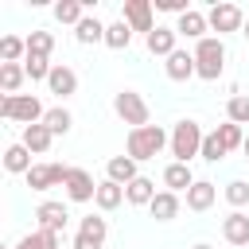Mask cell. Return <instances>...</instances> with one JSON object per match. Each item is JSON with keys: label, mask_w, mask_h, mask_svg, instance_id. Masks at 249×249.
I'll return each mask as SVG.
<instances>
[{"label": "cell", "mask_w": 249, "mask_h": 249, "mask_svg": "<svg viewBox=\"0 0 249 249\" xmlns=\"http://www.w3.org/2000/svg\"><path fill=\"white\" fill-rule=\"evenodd\" d=\"M163 144H171V136L160 128V124H144V128H132L128 132V156L140 163V160H156L160 152H163Z\"/></svg>", "instance_id": "1"}, {"label": "cell", "mask_w": 249, "mask_h": 249, "mask_svg": "<svg viewBox=\"0 0 249 249\" xmlns=\"http://www.w3.org/2000/svg\"><path fill=\"white\" fill-rule=\"evenodd\" d=\"M0 117H8V121H19L23 128L27 124H39L43 117H47V109L39 105V97H31V93H4L0 97Z\"/></svg>", "instance_id": "2"}, {"label": "cell", "mask_w": 249, "mask_h": 249, "mask_svg": "<svg viewBox=\"0 0 249 249\" xmlns=\"http://www.w3.org/2000/svg\"><path fill=\"white\" fill-rule=\"evenodd\" d=\"M202 128L195 124V121H179L175 128H171V156H175V163H191L195 156H202Z\"/></svg>", "instance_id": "3"}, {"label": "cell", "mask_w": 249, "mask_h": 249, "mask_svg": "<svg viewBox=\"0 0 249 249\" xmlns=\"http://www.w3.org/2000/svg\"><path fill=\"white\" fill-rule=\"evenodd\" d=\"M195 70L206 82L222 78V70H226V47H222V39H210V35L198 39V47H195Z\"/></svg>", "instance_id": "4"}, {"label": "cell", "mask_w": 249, "mask_h": 249, "mask_svg": "<svg viewBox=\"0 0 249 249\" xmlns=\"http://www.w3.org/2000/svg\"><path fill=\"white\" fill-rule=\"evenodd\" d=\"M113 109H117V117H121L124 124H132V128H144V124H148V101H144L140 93H132V89H121V93L113 97Z\"/></svg>", "instance_id": "5"}, {"label": "cell", "mask_w": 249, "mask_h": 249, "mask_svg": "<svg viewBox=\"0 0 249 249\" xmlns=\"http://www.w3.org/2000/svg\"><path fill=\"white\" fill-rule=\"evenodd\" d=\"M206 23H210L218 35H226V31H241V27H245V16H241L237 4H214V8L206 12Z\"/></svg>", "instance_id": "6"}, {"label": "cell", "mask_w": 249, "mask_h": 249, "mask_svg": "<svg viewBox=\"0 0 249 249\" xmlns=\"http://www.w3.org/2000/svg\"><path fill=\"white\" fill-rule=\"evenodd\" d=\"M66 175H70V167H62V163H35L27 171V187L31 191H51V187L66 183Z\"/></svg>", "instance_id": "7"}, {"label": "cell", "mask_w": 249, "mask_h": 249, "mask_svg": "<svg viewBox=\"0 0 249 249\" xmlns=\"http://www.w3.org/2000/svg\"><path fill=\"white\" fill-rule=\"evenodd\" d=\"M62 187H66L70 202H89V198H97V183H93V175L82 171V167H70V175H66Z\"/></svg>", "instance_id": "8"}, {"label": "cell", "mask_w": 249, "mask_h": 249, "mask_svg": "<svg viewBox=\"0 0 249 249\" xmlns=\"http://www.w3.org/2000/svg\"><path fill=\"white\" fill-rule=\"evenodd\" d=\"M121 19L132 31H144V35L156 31V23H152V0H124V16Z\"/></svg>", "instance_id": "9"}, {"label": "cell", "mask_w": 249, "mask_h": 249, "mask_svg": "<svg viewBox=\"0 0 249 249\" xmlns=\"http://www.w3.org/2000/svg\"><path fill=\"white\" fill-rule=\"evenodd\" d=\"M51 140H54V132L39 121V124H27V128H23V140H19V144H23L31 156H43V152L51 148Z\"/></svg>", "instance_id": "10"}, {"label": "cell", "mask_w": 249, "mask_h": 249, "mask_svg": "<svg viewBox=\"0 0 249 249\" xmlns=\"http://www.w3.org/2000/svg\"><path fill=\"white\" fill-rule=\"evenodd\" d=\"M35 218H39V230H51V233H58V230H66V206L62 202H43L39 210H35Z\"/></svg>", "instance_id": "11"}, {"label": "cell", "mask_w": 249, "mask_h": 249, "mask_svg": "<svg viewBox=\"0 0 249 249\" xmlns=\"http://www.w3.org/2000/svg\"><path fill=\"white\" fill-rule=\"evenodd\" d=\"M222 237H226L230 245H249V214L233 210V214L222 222Z\"/></svg>", "instance_id": "12"}, {"label": "cell", "mask_w": 249, "mask_h": 249, "mask_svg": "<svg viewBox=\"0 0 249 249\" xmlns=\"http://www.w3.org/2000/svg\"><path fill=\"white\" fill-rule=\"evenodd\" d=\"M47 89H51L54 97H70V93L78 89V74H74L70 66H54L51 78H47Z\"/></svg>", "instance_id": "13"}, {"label": "cell", "mask_w": 249, "mask_h": 249, "mask_svg": "<svg viewBox=\"0 0 249 249\" xmlns=\"http://www.w3.org/2000/svg\"><path fill=\"white\" fill-rule=\"evenodd\" d=\"M160 191H156V183L152 179H144V175H136L128 187H124V198L132 202V206H152V198H156Z\"/></svg>", "instance_id": "14"}, {"label": "cell", "mask_w": 249, "mask_h": 249, "mask_svg": "<svg viewBox=\"0 0 249 249\" xmlns=\"http://www.w3.org/2000/svg\"><path fill=\"white\" fill-rule=\"evenodd\" d=\"M214 198H218V187L206 183V179H195V187L187 191V206H191V210H210Z\"/></svg>", "instance_id": "15"}, {"label": "cell", "mask_w": 249, "mask_h": 249, "mask_svg": "<svg viewBox=\"0 0 249 249\" xmlns=\"http://www.w3.org/2000/svg\"><path fill=\"white\" fill-rule=\"evenodd\" d=\"M206 27H210V23H206V16H202L198 8H191V12H183V16H179V27H175V31H179V35H187V39H206Z\"/></svg>", "instance_id": "16"}, {"label": "cell", "mask_w": 249, "mask_h": 249, "mask_svg": "<svg viewBox=\"0 0 249 249\" xmlns=\"http://www.w3.org/2000/svg\"><path fill=\"white\" fill-rule=\"evenodd\" d=\"M175 35H179L175 27H156V31H152V35H144V39H148V51H152V54L171 58V54H175Z\"/></svg>", "instance_id": "17"}, {"label": "cell", "mask_w": 249, "mask_h": 249, "mask_svg": "<svg viewBox=\"0 0 249 249\" xmlns=\"http://www.w3.org/2000/svg\"><path fill=\"white\" fill-rule=\"evenodd\" d=\"M105 171H109V179H113V183L128 187V183L136 179V160H132V156H113V160L105 163Z\"/></svg>", "instance_id": "18"}, {"label": "cell", "mask_w": 249, "mask_h": 249, "mask_svg": "<svg viewBox=\"0 0 249 249\" xmlns=\"http://www.w3.org/2000/svg\"><path fill=\"white\" fill-rule=\"evenodd\" d=\"M163 183H167V191H191L195 187L191 163H167L163 167Z\"/></svg>", "instance_id": "19"}, {"label": "cell", "mask_w": 249, "mask_h": 249, "mask_svg": "<svg viewBox=\"0 0 249 249\" xmlns=\"http://www.w3.org/2000/svg\"><path fill=\"white\" fill-rule=\"evenodd\" d=\"M148 210H152V218H156V222H171V218L179 214V195H175V191H160V195L152 198V206H148Z\"/></svg>", "instance_id": "20"}, {"label": "cell", "mask_w": 249, "mask_h": 249, "mask_svg": "<svg viewBox=\"0 0 249 249\" xmlns=\"http://www.w3.org/2000/svg\"><path fill=\"white\" fill-rule=\"evenodd\" d=\"M191 74H198V70H195V54L175 51V54L167 58V78H171V82H187Z\"/></svg>", "instance_id": "21"}, {"label": "cell", "mask_w": 249, "mask_h": 249, "mask_svg": "<svg viewBox=\"0 0 249 249\" xmlns=\"http://www.w3.org/2000/svg\"><path fill=\"white\" fill-rule=\"evenodd\" d=\"M4 167H8L12 175H27L35 163H31V152H27L23 144H12V148L4 152Z\"/></svg>", "instance_id": "22"}, {"label": "cell", "mask_w": 249, "mask_h": 249, "mask_svg": "<svg viewBox=\"0 0 249 249\" xmlns=\"http://www.w3.org/2000/svg\"><path fill=\"white\" fill-rule=\"evenodd\" d=\"M101 210H117L121 202H124V187L121 183H113V179H105V183H97V198H93Z\"/></svg>", "instance_id": "23"}, {"label": "cell", "mask_w": 249, "mask_h": 249, "mask_svg": "<svg viewBox=\"0 0 249 249\" xmlns=\"http://www.w3.org/2000/svg\"><path fill=\"white\" fill-rule=\"evenodd\" d=\"M74 39L78 43H105V23L97 16H86L78 27H74Z\"/></svg>", "instance_id": "24"}, {"label": "cell", "mask_w": 249, "mask_h": 249, "mask_svg": "<svg viewBox=\"0 0 249 249\" xmlns=\"http://www.w3.org/2000/svg\"><path fill=\"white\" fill-rule=\"evenodd\" d=\"M23 78H27V70H23L19 62H0V89H4V93L16 97V89H19Z\"/></svg>", "instance_id": "25"}, {"label": "cell", "mask_w": 249, "mask_h": 249, "mask_svg": "<svg viewBox=\"0 0 249 249\" xmlns=\"http://www.w3.org/2000/svg\"><path fill=\"white\" fill-rule=\"evenodd\" d=\"M132 43V27L124 23V19H117V23H109L105 27V47H113V51H124Z\"/></svg>", "instance_id": "26"}, {"label": "cell", "mask_w": 249, "mask_h": 249, "mask_svg": "<svg viewBox=\"0 0 249 249\" xmlns=\"http://www.w3.org/2000/svg\"><path fill=\"white\" fill-rule=\"evenodd\" d=\"M19 54L27 58V39H19V35H4V39H0V58H4V62H19Z\"/></svg>", "instance_id": "27"}, {"label": "cell", "mask_w": 249, "mask_h": 249, "mask_svg": "<svg viewBox=\"0 0 249 249\" xmlns=\"http://www.w3.org/2000/svg\"><path fill=\"white\" fill-rule=\"evenodd\" d=\"M23 70H27L31 82H47L54 66H51V58H43V54H27V58H23Z\"/></svg>", "instance_id": "28"}, {"label": "cell", "mask_w": 249, "mask_h": 249, "mask_svg": "<svg viewBox=\"0 0 249 249\" xmlns=\"http://www.w3.org/2000/svg\"><path fill=\"white\" fill-rule=\"evenodd\" d=\"M51 51H54V35H51V31H31V35H27V54L51 58Z\"/></svg>", "instance_id": "29"}, {"label": "cell", "mask_w": 249, "mask_h": 249, "mask_svg": "<svg viewBox=\"0 0 249 249\" xmlns=\"http://www.w3.org/2000/svg\"><path fill=\"white\" fill-rule=\"evenodd\" d=\"M54 19H58V23H74V27H78L86 16H82V4H78V0H62V4H54Z\"/></svg>", "instance_id": "30"}, {"label": "cell", "mask_w": 249, "mask_h": 249, "mask_svg": "<svg viewBox=\"0 0 249 249\" xmlns=\"http://www.w3.org/2000/svg\"><path fill=\"white\" fill-rule=\"evenodd\" d=\"M70 121H74V117H70L66 109H47V117H43V124H47L54 136H66V132H70Z\"/></svg>", "instance_id": "31"}, {"label": "cell", "mask_w": 249, "mask_h": 249, "mask_svg": "<svg viewBox=\"0 0 249 249\" xmlns=\"http://www.w3.org/2000/svg\"><path fill=\"white\" fill-rule=\"evenodd\" d=\"M218 140L226 144V152H233V148H241V144H245V136H241V124H233V121H226V124H218Z\"/></svg>", "instance_id": "32"}, {"label": "cell", "mask_w": 249, "mask_h": 249, "mask_svg": "<svg viewBox=\"0 0 249 249\" xmlns=\"http://www.w3.org/2000/svg\"><path fill=\"white\" fill-rule=\"evenodd\" d=\"M226 113H230V121H233V124H249V97H245V93H237V97H230V105H226Z\"/></svg>", "instance_id": "33"}, {"label": "cell", "mask_w": 249, "mask_h": 249, "mask_svg": "<svg viewBox=\"0 0 249 249\" xmlns=\"http://www.w3.org/2000/svg\"><path fill=\"white\" fill-rule=\"evenodd\" d=\"M226 156V144L218 140V132H206V140H202V160H210V163H218Z\"/></svg>", "instance_id": "34"}, {"label": "cell", "mask_w": 249, "mask_h": 249, "mask_svg": "<svg viewBox=\"0 0 249 249\" xmlns=\"http://www.w3.org/2000/svg\"><path fill=\"white\" fill-rule=\"evenodd\" d=\"M78 233H86V237H97V241H105V218H97V214H89V218H82V226H78Z\"/></svg>", "instance_id": "35"}, {"label": "cell", "mask_w": 249, "mask_h": 249, "mask_svg": "<svg viewBox=\"0 0 249 249\" xmlns=\"http://www.w3.org/2000/svg\"><path fill=\"white\" fill-rule=\"evenodd\" d=\"M226 198H230L233 206H245V202H249V183H241V179L226 183Z\"/></svg>", "instance_id": "36"}, {"label": "cell", "mask_w": 249, "mask_h": 249, "mask_svg": "<svg viewBox=\"0 0 249 249\" xmlns=\"http://www.w3.org/2000/svg\"><path fill=\"white\" fill-rule=\"evenodd\" d=\"M152 4H156L160 12H179V16H183V12H191V8H187V0H152Z\"/></svg>", "instance_id": "37"}, {"label": "cell", "mask_w": 249, "mask_h": 249, "mask_svg": "<svg viewBox=\"0 0 249 249\" xmlns=\"http://www.w3.org/2000/svg\"><path fill=\"white\" fill-rule=\"evenodd\" d=\"M105 241H97V237H86V233H78L74 237V249H101Z\"/></svg>", "instance_id": "38"}, {"label": "cell", "mask_w": 249, "mask_h": 249, "mask_svg": "<svg viewBox=\"0 0 249 249\" xmlns=\"http://www.w3.org/2000/svg\"><path fill=\"white\" fill-rule=\"evenodd\" d=\"M241 152H245V160H249V136H245V144H241Z\"/></svg>", "instance_id": "39"}, {"label": "cell", "mask_w": 249, "mask_h": 249, "mask_svg": "<svg viewBox=\"0 0 249 249\" xmlns=\"http://www.w3.org/2000/svg\"><path fill=\"white\" fill-rule=\"evenodd\" d=\"M241 35H245V39H249V23H245V27H241Z\"/></svg>", "instance_id": "40"}, {"label": "cell", "mask_w": 249, "mask_h": 249, "mask_svg": "<svg viewBox=\"0 0 249 249\" xmlns=\"http://www.w3.org/2000/svg\"><path fill=\"white\" fill-rule=\"evenodd\" d=\"M195 249H210V245H206V241H198V245H195Z\"/></svg>", "instance_id": "41"}]
</instances>
